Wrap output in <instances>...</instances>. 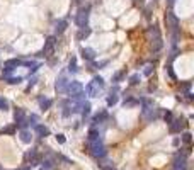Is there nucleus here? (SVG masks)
Returning a JSON list of instances; mask_svg holds the SVG:
<instances>
[{"label": "nucleus", "mask_w": 194, "mask_h": 170, "mask_svg": "<svg viewBox=\"0 0 194 170\" xmlns=\"http://www.w3.org/2000/svg\"><path fill=\"white\" fill-rule=\"evenodd\" d=\"M53 168V162L51 160H43L41 162V170H51Z\"/></svg>", "instance_id": "nucleus-23"}, {"label": "nucleus", "mask_w": 194, "mask_h": 170, "mask_svg": "<svg viewBox=\"0 0 194 170\" xmlns=\"http://www.w3.org/2000/svg\"><path fill=\"white\" fill-rule=\"evenodd\" d=\"M14 119H15V123L19 124L21 127H26L27 124V119H26V112H24V109H21V107H17L15 109V112H14Z\"/></svg>", "instance_id": "nucleus-10"}, {"label": "nucleus", "mask_w": 194, "mask_h": 170, "mask_svg": "<svg viewBox=\"0 0 194 170\" xmlns=\"http://www.w3.org/2000/svg\"><path fill=\"white\" fill-rule=\"evenodd\" d=\"M80 112H82L83 117H87V116L90 114V102H82V106H80Z\"/></svg>", "instance_id": "nucleus-19"}, {"label": "nucleus", "mask_w": 194, "mask_h": 170, "mask_svg": "<svg viewBox=\"0 0 194 170\" xmlns=\"http://www.w3.org/2000/svg\"><path fill=\"white\" fill-rule=\"evenodd\" d=\"M191 140H192V138H191V133H184V134H182V141H184V143L189 144Z\"/></svg>", "instance_id": "nucleus-31"}, {"label": "nucleus", "mask_w": 194, "mask_h": 170, "mask_svg": "<svg viewBox=\"0 0 194 170\" xmlns=\"http://www.w3.org/2000/svg\"><path fill=\"white\" fill-rule=\"evenodd\" d=\"M19 136H21V141H22V143H26V144H29V143H31V140H32L31 133H29V131H26V129H22V131L19 133Z\"/></svg>", "instance_id": "nucleus-18"}, {"label": "nucleus", "mask_w": 194, "mask_h": 170, "mask_svg": "<svg viewBox=\"0 0 194 170\" xmlns=\"http://www.w3.org/2000/svg\"><path fill=\"white\" fill-rule=\"evenodd\" d=\"M165 21H167L168 27L172 29L174 34H177V27H179V19H177V15L172 12V10H168L167 14H165Z\"/></svg>", "instance_id": "nucleus-6"}, {"label": "nucleus", "mask_w": 194, "mask_h": 170, "mask_svg": "<svg viewBox=\"0 0 194 170\" xmlns=\"http://www.w3.org/2000/svg\"><path fill=\"white\" fill-rule=\"evenodd\" d=\"M174 170H185V157L184 155H177L175 163H174Z\"/></svg>", "instance_id": "nucleus-13"}, {"label": "nucleus", "mask_w": 194, "mask_h": 170, "mask_svg": "<svg viewBox=\"0 0 194 170\" xmlns=\"http://www.w3.org/2000/svg\"><path fill=\"white\" fill-rule=\"evenodd\" d=\"M56 141H58L60 144H63L66 140H65V136H63V134H56Z\"/></svg>", "instance_id": "nucleus-34"}, {"label": "nucleus", "mask_w": 194, "mask_h": 170, "mask_svg": "<svg viewBox=\"0 0 194 170\" xmlns=\"http://www.w3.org/2000/svg\"><path fill=\"white\" fill-rule=\"evenodd\" d=\"M104 89V80L100 76H94L85 87V93L89 97H99V92Z\"/></svg>", "instance_id": "nucleus-1"}, {"label": "nucleus", "mask_w": 194, "mask_h": 170, "mask_svg": "<svg viewBox=\"0 0 194 170\" xmlns=\"http://www.w3.org/2000/svg\"><path fill=\"white\" fill-rule=\"evenodd\" d=\"M134 5H143V0H133Z\"/></svg>", "instance_id": "nucleus-36"}, {"label": "nucleus", "mask_w": 194, "mask_h": 170, "mask_svg": "<svg viewBox=\"0 0 194 170\" xmlns=\"http://www.w3.org/2000/svg\"><path fill=\"white\" fill-rule=\"evenodd\" d=\"M106 119H107V112H106V110H100L97 116H94L92 123H94V124H99V123H104Z\"/></svg>", "instance_id": "nucleus-17"}, {"label": "nucleus", "mask_w": 194, "mask_h": 170, "mask_svg": "<svg viewBox=\"0 0 194 170\" xmlns=\"http://www.w3.org/2000/svg\"><path fill=\"white\" fill-rule=\"evenodd\" d=\"M124 75H126L124 72H117V73H114V76H112V82H116V83H117V82H121Z\"/></svg>", "instance_id": "nucleus-28"}, {"label": "nucleus", "mask_w": 194, "mask_h": 170, "mask_svg": "<svg viewBox=\"0 0 194 170\" xmlns=\"http://www.w3.org/2000/svg\"><path fill=\"white\" fill-rule=\"evenodd\" d=\"M82 58L87 61H92L95 58V51L92 48H82Z\"/></svg>", "instance_id": "nucleus-14"}, {"label": "nucleus", "mask_w": 194, "mask_h": 170, "mask_svg": "<svg viewBox=\"0 0 194 170\" xmlns=\"http://www.w3.org/2000/svg\"><path fill=\"white\" fill-rule=\"evenodd\" d=\"M0 110H9V100L0 97Z\"/></svg>", "instance_id": "nucleus-25"}, {"label": "nucleus", "mask_w": 194, "mask_h": 170, "mask_svg": "<svg viewBox=\"0 0 194 170\" xmlns=\"http://www.w3.org/2000/svg\"><path fill=\"white\" fill-rule=\"evenodd\" d=\"M17 170H29V167H22V168H17Z\"/></svg>", "instance_id": "nucleus-37"}, {"label": "nucleus", "mask_w": 194, "mask_h": 170, "mask_svg": "<svg viewBox=\"0 0 194 170\" xmlns=\"http://www.w3.org/2000/svg\"><path fill=\"white\" fill-rule=\"evenodd\" d=\"M167 2H168L170 5H174V2H175V0H167Z\"/></svg>", "instance_id": "nucleus-38"}, {"label": "nucleus", "mask_w": 194, "mask_h": 170, "mask_svg": "<svg viewBox=\"0 0 194 170\" xmlns=\"http://www.w3.org/2000/svg\"><path fill=\"white\" fill-rule=\"evenodd\" d=\"M65 29H66V21H58L56 22V32L58 34H61Z\"/></svg>", "instance_id": "nucleus-22"}, {"label": "nucleus", "mask_w": 194, "mask_h": 170, "mask_svg": "<svg viewBox=\"0 0 194 170\" xmlns=\"http://www.w3.org/2000/svg\"><path fill=\"white\" fill-rule=\"evenodd\" d=\"M0 66H2V65H0Z\"/></svg>", "instance_id": "nucleus-39"}, {"label": "nucleus", "mask_w": 194, "mask_h": 170, "mask_svg": "<svg viewBox=\"0 0 194 170\" xmlns=\"http://www.w3.org/2000/svg\"><path fill=\"white\" fill-rule=\"evenodd\" d=\"M15 129H17V126H7L4 129H0V134H15Z\"/></svg>", "instance_id": "nucleus-20"}, {"label": "nucleus", "mask_w": 194, "mask_h": 170, "mask_svg": "<svg viewBox=\"0 0 194 170\" xmlns=\"http://www.w3.org/2000/svg\"><path fill=\"white\" fill-rule=\"evenodd\" d=\"M68 70H70V72H73V73H77V59H75V58H72V59H70Z\"/></svg>", "instance_id": "nucleus-27"}, {"label": "nucleus", "mask_w": 194, "mask_h": 170, "mask_svg": "<svg viewBox=\"0 0 194 170\" xmlns=\"http://www.w3.org/2000/svg\"><path fill=\"white\" fill-rule=\"evenodd\" d=\"M102 170H116V168H114L112 165H109V167H102Z\"/></svg>", "instance_id": "nucleus-35"}, {"label": "nucleus", "mask_w": 194, "mask_h": 170, "mask_svg": "<svg viewBox=\"0 0 194 170\" xmlns=\"http://www.w3.org/2000/svg\"><path fill=\"white\" fill-rule=\"evenodd\" d=\"M89 150H90V155L94 158H97V160H100V158H104L106 155H107V150H106V146H104L102 140H97V141L89 143Z\"/></svg>", "instance_id": "nucleus-3"}, {"label": "nucleus", "mask_w": 194, "mask_h": 170, "mask_svg": "<svg viewBox=\"0 0 194 170\" xmlns=\"http://www.w3.org/2000/svg\"><path fill=\"white\" fill-rule=\"evenodd\" d=\"M4 80L10 85H15V83H19V82H22V76H5Z\"/></svg>", "instance_id": "nucleus-21"}, {"label": "nucleus", "mask_w": 194, "mask_h": 170, "mask_svg": "<svg viewBox=\"0 0 194 170\" xmlns=\"http://www.w3.org/2000/svg\"><path fill=\"white\" fill-rule=\"evenodd\" d=\"M66 92L70 93V97H75V95H78V93L83 92V87L80 82H68V85H66Z\"/></svg>", "instance_id": "nucleus-8"}, {"label": "nucleus", "mask_w": 194, "mask_h": 170, "mask_svg": "<svg viewBox=\"0 0 194 170\" xmlns=\"http://www.w3.org/2000/svg\"><path fill=\"white\" fill-rule=\"evenodd\" d=\"M87 140H89V143L100 140V133H99V129H97V127H90V129H89V134H87Z\"/></svg>", "instance_id": "nucleus-12"}, {"label": "nucleus", "mask_w": 194, "mask_h": 170, "mask_svg": "<svg viewBox=\"0 0 194 170\" xmlns=\"http://www.w3.org/2000/svg\"><path fill=\"white\" fill-rule=\"evenodd\" d=\"M138 80H140V75H133L131 78H129V83H131V85H136V83H138Z\"/></svg>", "instance_id": "nucleus-32"}, {"label": "nucleus", "mask_w": 194, "mask_h": 170, "mask_svg": "<svg viewBox=\"0 0 194 170\" xmlns=\"http://www.w3.org/2000/svg\"><path fill=\"white\" fill-rule=\"evenodd\" d=\"M34 131H36V134H38V136H43V138L49 134V129H48L44 124H36V126H34Z\"/></svg>", "instance_id": "nucleus-15"}, {"label": "nucleus", "mask_w": 194, "mask_h": 170, "mask_svg": "<svg viewBox=\"0 0 194 170\" xmlns=\"http://www.w3.org/2000/svg\"><path fill=\"white\" fill-rule=\"evenodd\" d=\"M66 85H68V78L65 76V73H61L58 78H56V83H55V89L58 93H65L66 92Z\"/></svg>", "instance_id": "nucleus-9"}, {"label": "nucleus", "mask_w": 194, "mask_h": 170, "mask_svg": "<svg viewBox=\"0 0 194 170\" xmlns=\"http://www.w3.org/2000/svg\"><path fill=\"white\" fill-rule=\"evenodd\" d=\"M19 65H22V61H21V59H17V58H10V59H7V61L4 63V75H2V78L9 76V73L12 72L14 68H17Z\"/></svg>", "instance_id": "nucleus-5"}, {"label": "nucleus", "mask_w": 194, "mask_h": 170, "mask_svg": "<svg viewBox=\"0 0 194 170\" xmlns=\"http://www.w3.org/2000/svg\"><path fill=\"white\" fill-rule=\"evenodd\" d=\"M36 155H38V151H36V150H31V151H27V153H26V160H32Z\"/></svg>", "instance_id": "nucleus-29"}, {"label": "nucleus", "mask_w": 194, "mask_h": 170, "mask_svg": "<svg viewBox=\"0 0 194 170\" xmlns=\"http://www.w3.org/2000/svg\"><path fill=\"white\" fill-rule=\"evenodd\" d=\"M87 22H89V7H82L75 15V24L80 27V29H85Z\"/></svg>", "instance_id": "nucleus-4"}, {"label": "nucleus", "mask_w": 194, "mask_h": 170, "mask_svg": "<svg viewBox=\"0 0 194 170\" xmlns=\"http://www.w3.org/2000/svg\"><path fill=\"white\" fill-rule=\"evenodd\" d=\"M116 102H117V95H116V93H112V92H111V95L107 97V106H114Z\"/></svg>", "instance_id": "nucleus-26"}, {"label": "nucleus", "mask_w": 194, "mask_h": 170, "mask_svg": "<svg viewBox=\"0 0 194 170\" xmlns=\"http://www.w3.org/2000/svg\"><path fill=\"white\" fill-rule=\"evenodd\" d=\"M148 34H150V42H151L153 51H160V49H162V46H164V41H162V36H160L158 27H157V25H150Z\"/></svg>", "instance_id": "nucleus-2"}, {"label": "nucleus", "mask_w": 194, "mask_h": 170, "mask_svg": "<svg viewBox=\"0 0 194 170\" xmlns=\"http://www.w3.org/2000/svg\"><path fill=\"white\" fill-rule=\"evenodd\" d=\"M151 72H153V66H151V65H148V66L145 68V72H143V73H145L147 76H150V75H151Z\"/></svg>", "instance_id": "nucleus-33"}, {"label": "nucleus", "mask_w": 194, "mask_h": 170, "mask_svg": "<svg viewBox=\"0 0 194 170\" xmlns=\"http://www.w3.org/2000/svg\"><path fill=\"white\" fill-rule=\"evenodd\" d=\"M51 106H53V100H51V99H48V97H39V107H41L43 110H48Z\"/></svg>", "instance_id": "nucleus-16"}, {"label": "nucleus", "mask_w": 194, "mask_h": 170, "mask_svg": "<svg viewBox=\"0 0 194 170\" xmlns=\"http://www.w3.org/2000/svg\"><path fill=\"white\" fill-rule=\"evenodd\" d=\"M56 46V38L55 36H49V38L44 41V48H43V56H51L53 51Z\"/></svg>", "instance_id": "nucleus-7"}, {"label": "nucleus", "mask_w": 194, "mask_h": 170, "mask_svg": "<svg viewBox=\"0 0 194 170\" xmlns=\"http://www.w3.org/2000/svg\"><path fill=\"white\" fill-rule=\"evenodd\" d=\"M164 119H165V123H168V124H170V123H172V112H168V110H167V112H165V114H164Z\"/></svg>", "instance_id": "nucleus-30"}, {"label": "nucleus", "mask_w": 194, "mask_h": 170, "mask_svg": "<svg viewBox=\"0 0 194 170\" xmlns=\"http://www.w3.org/2000/svg\"><path fill=\"white\" fill-rule=\"evenodd\" d=\"M184 127V121L182 119H172L170 123V133H179Z\"/></svg>", "instance_id": "nucleus-11"}, {"label": "nucleus", "mask_w": 194, "mask_h": 170, "mask_svg": "<svg viewBox=\"0 0 194 170\" xmlns=\"http://www.w3.org/2000/svg\"><path fill=\"white\" fill-rule=\"evenodd\" d=\"M89 34H90V29H89V27H85V29H80V32L77 34V38L78 39H83V38H87Z\"/></svg>", "instance_id": "nucleus-24"}]
</instances>
